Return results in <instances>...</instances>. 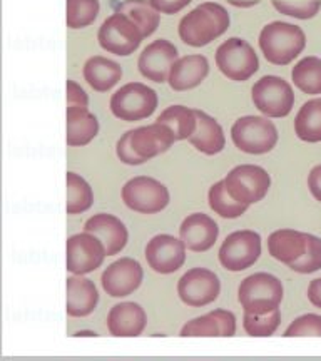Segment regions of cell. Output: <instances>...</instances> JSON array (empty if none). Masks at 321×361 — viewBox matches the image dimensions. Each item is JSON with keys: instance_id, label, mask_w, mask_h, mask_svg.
Listing matches in <instances>:
<instances>
[{"instance_id": "obj_1", "label": "cell", "mask_w": 321, "mask_h": 361, "mask_svg": "<svg viewBox=\"0 0 321 361\" xmlns=\"http://www.w3.org/2000/svg\"><path fill=\"white\" fill-rule=\"evenodd\" d=\"M176 142L173 130L156 123L128 130L116 144V154L124 164L139 166L162 154Z\"/></svg>"}, {"instance_id": "obj_2", "label": "cell", "mask_w": 321, "mask_h": 361, "mask_svg": "<svg viewBox=\"0 0 321 361\" xmlns=\"http://www.w3.org/2000/svg\"><path fill=\"white\" fill-rule=\"evenodd\" d=\"M229 24L231 19L223 6L205 2L181 19L178 32L184 44L191 47H205L221 37L229 29Z\"/></svg>"}, {"instance_id": "obj_3", "label": "cell", "mask_w": 321, "mask_h": 361, "mask_svg": "<svg viewBox=\"0 0 321 361\" xmlns=\"http://www.w3.org/2000/svg\"><path fill=\"white\" fill-rule=\"evenodd\" d=\"M306 47V35L301 27L289 22H271L260 34V49L273 66L291 64Z\"/></svg>"}, {"instance_id": "obj_4", "label": "cell", "mask_w": 321, "mask_h": 361, "mask_svg": "<svg viewBox=\"0 0 321 361\" xmlns=\"http://www.w3.org/2000/svg\"><path fill=\"white\" fill-rule=\"evenodd\" d=\"M283 283L269 273H255L244 278L238 290V300L244 313L263 314L279 308L283 301Z\"/></svg>"}, {"instance_id": "obj_5", "label": "cell", "mask_w": 321, "mask_h": 361, "mask_svg": "<svg viewBox=\"0 0 321 361\" xmlns=\"http://www.w3.org/2000/svg\"><path fill=\"white\" fill-rule=\"evenodd\" d=\"M231 139L246 154H266L277 146L278 129L266 116H244L233 124Z\"/></svg>"}, {"instance_id": "obj_6", "label": "cell", "mask_w": 321, "mask_h": 361, "mask_svg": "<svg viewBox=\"0 0 321 361\" xmlns=\"http://www.w3.org/2000/svg\"><path fill=\"white\" fill-rule=\"evenodd\" d=\"M157 107V94L155 89L143 82H129L117 89L111 97V111L117 119L126 123L147 119Z\"/></svg>"}, {"instance_id": "obj_7", "label": "cell", "mask_w": 321, "mask_h": 361, "mask_svg": "<svg viewBox=\"0 0 321 361\" xmlns=\"http://www.w3.org/2000/svg\"><path fill=\"white\" fill-rule=\"evenodd\" d=\"M253 104L261 114L269 119L286 117L295 106V92L291 84L278 75H265L251 89Z\"/></svg>"}, {"instance_id": "obj_8", "label": "cell", "mask_w": 321, "mask_h": 361, "mask_svg": "<svg viewBox=\"0 0 321 361\" xmlns=\"http://www.w3.org/2000/svg\"><path fill=\"white\" fill-rule=\"evenodd\" d=\"M97 40L106 52L126 57L138 51V47L144 40V35L133 19H129L124 13L114 12L102 22Z\"/></svg>"}, {"instance_id": "obj_9", "label": "cell", "mask_w": 321, "mask_h": 361, "mask_svg": "<svg viewBox=\"0 0 321 361\" xmlns=\"http://www.w3.org/2000/svg\"><path fill=\"white\" fill-rule=\"evenodd\" d=\"M216 66L228 79L244 82L260 69V59L246 40L231 37L224 40L216 51Z\"/></svg>"}, {"instance_id": "obj_10", "label": "cell", "mask_w": 321, "mask_h": 361, "mask_svg": "<svg viewBox=\"0 0 321 361\" xmlns=\"http://www.w3.org/2000/svg\"><path fill=\"white\" fill-rule=\"evenodd\" d=\"M228 192L243 204L251 206L260 202L271 188L268 171L255 164H241L231 169L224 178Z\"/></svg>"}, {"instance_id": "obj_11", "label": "cell", "mask_w": 321, "mask_h": 361, "mask_svg": "<svg viewBox=\"0 0 321 361\" xmlns=\"http://www.w3.org/2000/svg\"><path fill=\"white\" fill-rule=\"evenodd\" d=\"M122 201L135 213L156 214L169 204V191L157 179L138 176L124 184Z\"/></svg>"}, {"instance_id": "obj_12", "label": "cell", "mask_w": 321, "mask_h": 361, "mask_svg": "<svg viewBox=\"0 0 321 361\" xmlns=\"http://www.w3.org/2000/svg\"><path fill=\"white\" fill-rule=\"evenodd\" d=\"M261 255V236L251 229L234 231L219 247V263L224 269L244 271L251 268Z\"/></svg>"}, {"instance_id": "obj_13", "label": "cell", "mask_w": 321, "mask_h": 361, "mask_svg": "<svg viewBox=\"0 0 321 361\" xmlns=\"http://www.w3.org/2000/svg\"><path fill=\"white\" fill-rule=\"evenodd\" d=\"M107 256L106 246L87 231L74 234L66 243V266L72 274H87L96 271Z\"/></svg>"}, {"instance_id": "obj_14", "label": "cell", "mask_w": 321, "mask_h": 361, "mask_svg": "<svg viewBox=\"0 0 321 361\" xmlns=\"http://www.w3.org/2000/svg\"><path fill=\"white\" fill-rule=\"evenodd\" d=\"M221 283L218 274L206 268H193L178 283V295L184 305L193 308L211 305L218 300Z\"/></svg>"}, {"instance_id": "obj_15", "label": "cell", "mask_w": 321, "mask_h": 361, "mask_svg": "<svg viewBox=\"0 0 321 361\" xmlns=\"http://www.w3.org/2000/svg\"><path fill=\"white\" fill-rule=\"evenodd\" d=\"M149 268L159 274L176 273L186 261V245L181 238L171 234H157L147 243L144 251Z\"/></svg>"}, {"instance_id": "obj_16", "label": "cell", "mask_w": 321, "mask_h": 361, "mask_svg": "<svg viewBox=\"0 0 321 361\" xmlns=\"http://www.w3.org/2000/svg\"><path fill=\"white\" fill-rule=\"evenodd\" d=\"M178 49L166 39H157L144 49L139 56L138 67L143 78L152 82L162 84L169 79V72L173 69L174 62L178 61Z\"/></svg>"}, {"instance_id": "obj_17", "label": "cell", "mask_w": 321, "mask_h": 361, "mask_svg": "<svg viewBox=\"0 0 321 361\" xmlns=\"http://www.w3.org/2000/svg\"><path fill=\"white\" fill-rule=\"evenodd\" d=\"M144 271L133 258H121L109 264L102 273L101 283L104 291L112 298H124L141 286Z\"/></svg>"}, {"instance_id": "obj_18", "label": "cell", "mask_w": 321, "mask_h": 361, "mask_svg": "<svg viewBox=\"0 0 321 361\" xmlns=\"http://www.w3.org/2000/svg\"><path fill=\"white\" fill-rule=\"evenodd\" d=\"M218 236L219 228L216 221L202 213L189 214L179 228L181 241L186 245L188 250L194 252H205L211 250L214 243L218 241Z\"/></svg>"}, {"instance_id": "obj_19", "label": "cell", "mask_w": 321, "mask_h": 361, "mask_svg": "<svg viewBox=\"0 0 321 361\" xmlns=\"http://www.w3.org/2000/svg\"><path fill=\"white\" fill-rule=\"evenodd\" d=\"M147 324L146 311L141 305L133 301H124L112 306L107 314V328L112 336L117 338H135L144 331Z\"/></svg>"}, {"instance_id": "obj_20", "label": "cell", "mask_w": 321, "mask_h": 361, "mask_svg": "<svg viewBox=\"0 0 321 361\" xmlns=\"http://www.w3.org/2000/svg\"><path fill=\"white\" fill-rule=\"evenodd\" d=\"M236 316L228 310H214L211 313L194 318L181 328L183 338L196 336H234Z\"/></svg>"}, {"instance_id": "obj_21", "label": "cell", "mask_w": 321, "mask_h": 361, "mask_svg": "<svg viewBox=\"0 0 321 361\" xmlns=\"http://www.w3.org/2000/svg\"><path fill=\"white\" fill-rule=\"evenodd\" d=\"M84 231L97 236L106 246L107 256L119 255L128 245V228L119 218L112 214H96L85 221Z\"/></svg>"}, {"instance_id": "obj_22", "label": "cell", "mask_w": 321, "mask_h": 361, "mask_svg": "<svg viewBox=\"0 0 321 361\" xmlns=\"http://www.w3.org/2000/svg\"><path fill=\"white\" fill-rule=\"evenodd\" d=\"M210 74V62L201 54H193V56H184L174 62L173 69L169 72L171 89L183 92L198 87L202 80Z\"/></svg>"}, {"instance_id": "obj_23", "label": "cell", "mask_w": 321, "mask_h": 361, "mask_svg": "<svg viewBox=\"0 0 321 361\" xmlns=\"http://www.w3.org/2000/svg\"><path fill=\"white\" fill-rule=\"evenodd\" d=\"M67 303L66 311L72 318H83L96 310L99 303V293L96 284L83 274H74L67 278Z\"/></svg>"}, {"instance_id": "obj_24", "label": "cell", "mask_w": 321, "mask_h": 361, "mask_svg": "<svg viewBox=\"0 0 321 361\" xmlns=\"http://www.w3.org/2000/svg\"><path fill=\"white\" fill-rule=\"evenodd\" d=\"M308 246V233L295 229H278L268 238V251L279 263L291 264L305 255Z\"/></svg>"}, {"instance_id": "obj_25", "label": "cell", "mask_w": 321, "mask_h": 361, "mask_svg": "<svg viewBox=\"0 0 321 361\" xmlns=\"http://www.w3.org/2000/svg\"><path fill=\"white\" fill-rule=\"evenodd\" d=\"M194 112H196L198 126L194 134L189 137V142L193 144V147H196L198 151L202 152V154H218V152L223 151L226 146L223 128H221L214 117L206 114V112H202L200 109H194Z\"/></svg>"}, {"instance_id": "obj_26", "label": "cell", "mask_w": 321, "mask_h": 361, "mask_svg": "<svg viewBox=\"0 0 321 361\" xmlns=\"http://www.w3.org/2000/svg\"><path fill=\"white\" fill-rule=\"evenodd\" d=\"M66 142L71 147L87 146L99 134L97 117L87 107H67Z\"/></svg>"}, {"instance_id": "obj_27", "label": "cell", "mask_w": 321, "mask_h": 361, "mask_svg": "<svg viewBox=\"0 0 321 361\" xmlns=\"http://www.w3.org/2000/svg\"><path fill=\"white\" fill-rule=\"evenodd\" d=\"M84 79L97 92H107L122 79V67L111 59L94 56L84 64Z\"/></svg>"}, {"instance_id": "obj_28", "label": "cell", "mask_w": 321, "mask_h": 361, "mask_svg": "<svg viewBox=\"0 0 321 361\" xmlns=\"http://www.w3.org/2000/svg\"><path fill=\"white\" fill-rule=\"evenodd\" d=\"M116 12L124 13L129 19H133L143 30L144 39L155 34L161 22V13L156 11L151 0H124L117 4Z\"/></svg>"}, {"instance_id": "obj_29", "label": "cell", "mask_w": 321, "mask_h": 361, "mask_svg": "<svg viewBox=\"0 0 321 361\" xmlns=\"http://www.w3.org/2000/svg\"><path fill=\"white\" fill-rule=\"evenodd\" d=\"M295 133L305 142H321V99L305 102L295 117Z\"/></svg>"}, {"instance_id": "obj_30", "label": "cell", "mask_w": 321, "mask_h": 361, "mask_svg": "<svg viewBox=\"0 0 321 361\" xmlns=\"http://www.w3.org/2000/svg\"><path fill=\"white\" fill-rule=\"evenodd\" d=\"M156 121L173 130L176 141H184V139L191 137L198 126L196 112L184 106H169L161 112Z\"/></svg>"}, {"instance_id": "obj_31", "label": "cell", "mask_w": 321, "mask_h": 361, "mask_svg": "<svg viewBox=\"0 0 321 361\" xmlns=\"http://www.w3.org/2000/svg\"><path fill=\"white\" fill-rule=\"evenodd\" d=\"M291 80L301 92L318 96L321 94V59L315 56L301 59L293 67Z\"/></svg>"}, {"instance_id": "obj_32", "label": "cell", "mask_w": 321, "mask_h": 361, "mask_svg": "<svg viewBox=\"0 0 321 361\" xmlns=\"http://www.w3.org/2000/svg\"><path fill=\"white\" fill-rule=\"evenodd\" d=\"M67 184V201L66 211L67 214H80L87 211L94 202L92 188L84 178H80L75 173H67L66 176Z\"/></svg>"}, {"instance_id": "obj_33", "label": "cell", "mask_w": 321, "mask_h": 361, "mask_svg": "<svg viewBox=\"0 0 321 361\" xmlns=\"http://www.w3.org/2000/svg\"><path fill=\"white\" fill-rule=\"evenodd\" d=\"M207 201H210V207L216 214H219L224 219H236L239 216L246 213L248 206L234 200L231 194L226 189L224 179L219 183L212 184L207 192Z\"/></svg>"}, {"instance_id": "obj_34", "label": "cell", "mask_w": 321, "mask_h": 361, "mask_svg": "<svg viewBox=\"0 0 321 361\" xmlns=\"http://www.w3.org/2000/svg\"><path fill=\"white\" fill-rule=\"evenodd\" d=\"M66 7V24L69 29H84L94 24L101 11L99 0H67Z\"/></svg>"}, {"instance_id": "obj_35", "label": "cell", "mask_w": 321, "mask_h": 361, "mask_svg": "<svg viewBox=\"0 0 321 361\" xmlns=\"http://www.w3.org/2000/svg\"><path fill=\"white\" fill-rule=\"evenodd\" d=\"M279 323H281V313H279V308L263 314L244 313V318H243L244 331H246L250 336H256V338H266V336L274 335V331L278 329Z\"/></svg>"}, {"instance_id": "obj_36", "label": "cell", "mask_w": 321, "mask_h": 361, "mask_svg": "<svg viewBox=\"0 0 321 361\" xmlns=\"http://www.w3.org/2000/svg\"><path fill=\"white\" fill-rule=\"evenodd\" d=\"M273 7L283 16L308 20L320 12L321 0H273Z\"/></svg>"}, {"instance_id": "obj_37", "label": "cell", "mask_w": 321, "mask_h": 361, "mask_svg": "<svg viewBox=\"0 0 321 361\" xmlns=\"http://www.w3.org/2000/svg\"><path fill=\"white\" fill-rule=\"evenodd\" d=\"M289 268L300 274H311L321 269V239L308 234V246H306L305 255L289 264Z\"/></svg>"}, {"instance_id": "obj_38", "label": "cell", "mask_w": 321, "mask_h": 361, "mask_svg": "<svg viewBox=\"0 0 321 361\" xmlns=\"http://www.w3.org/2000/svg\"><path fill=\"white\" fill-rule=\"evenodd\" d=\"M283 336H321V316L313 313L300 316L289 324Z\"/></svg>"}, {"instance_id": "obj_39", "label": "cell", "mask_w": 321, "mask_h": 361, "mask_svg": "<svg viewBox=\"0 0 321 361\" xmlns=\"http://www.w3.org/2000/svg\"><path fill=\"white\" fill-rule=\"evenodd\" d=\"M89 96L74 80H67V107H87Z\"/></svg>"}, {"instance_id": "obj_40", "label": "cell", "mask_w": 321, "mask_h": 361, "mask_svg": "<svg viewBox=\"0 0 321 361\" xmlns=\"http://www.w3.org/2000/svg\"><path fill=\"white\" fill-rule=\"evenodd\" d=\"M193 0H151V4L159 13H166V16H173L188 7Z\"/></svg>"}, {"instance_id": "obj_41", "label": "cell", "mask_w": 321, "mask_h": 361, "mask_svg": "<svg viewBox=\"0 0 321 361\" xmlns=\"http://www.w3.org/2000/svg\"><path fill=\"white\" fill-rule=\"evenodd\" d=\"M308 188L316 201L321 202V164L315 166L308 174Z\"/></svg>"}, {"instance_id": "obj_42", "label": "cell", "mask_w": 321, "mask_h": 361, "mask_svg": "<svg viewBox=\"0 0 321 361\" xmlns=\"http://www.w3.org/2000/svg\"><path fill=\"white\" fill-rule=\"evenodd\" d=\"M308 300L310 303L321 310V278H316L308 286Z\"/></svg>"}]
</instances>
